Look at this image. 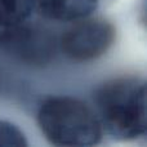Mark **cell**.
Here are the masks:
<instances>
[{"label": "cell", "mask_w": 147, "mask_h": 147, "mask_svg": "<svg viewBox=\"0 0 147 147\" xmlns=\"http://www.w3.org/2000/svg\"><path fill=\"white\" fill-rule=\"evenodd\" d=\"M1 31H3V30H0V34H1Z\"/></svg>", "instance_id": "cell-8"}, {"label": "cell", "mask_w": 147, "mask_h": 147, "mask_svg": "<svg viewBox=\"0 0 147 147\" xmlns=\"http://www.w3.org/2000/svg\"><path fill=\"white\" fill-rule=\"evenodd\" d=\"M0 44L22 63L44 66L49 63L57 51V40L49 30L23 22L16 27L3 30Z\"/></svg>", "instance_id": "cell-4"}, {"label": "cell", "mask_w": 147, "mask_h": 147, "mask_svg": "<svg viewBox=\"0 0 147 147\" xmlns=\"http://www.w3.org/2000/svg\"><path fill=\"white\" fill-rule=\"evenodd\" d=\"M115 38L116 31L110 21L89 16L74 22L61 36L58 47L74 62H90L106 54Z\"/></svg>", "instance_id": "cell-3"}, {"label": "cell", "mask_w": 147, "mask_h": 147, "mask_svg": "<svg viewBox=\"0 0 147 147\" xmlns=\"http://www.w3.org/2000/svg\"><path fill=\"white\" fill-rule=\"evenodd\" d=\"M34 9V0H0V30L22 25Z\"/></svg>", "instance_id": "cell-6"}, {"label": "cell", "mask_w": 147, "mask_h": 147, "mask_svg": "<svg viewBox=\"0 0 147 147\" xmlns=\"http://www.w3.org/2000/svg\"><path fill=\"white\" fill-rule=\"evenodd\" d=\"M34 7L51 21L75 22L93 14L98 0H34Z\"/></svg>", "instance_id": "cell-5"}, {"label": "cell", "mask_w": 147, "mask_h": 147, "mask_svg": "<svg viewBox=\"0 0 147 147\" xmlns=\"http://www.w3.org/2000/svg\"><path fill=\"white\" fill-rule=\"evenodd\" d=\"M28 145L25 133L13 123L0 120V147H26Z\"/></svg>", "instance_id": "cell-7"}, {"label": "cell", "mask_w": 147, "mask_h": 147, "mask_svg": "<svg viewBox=\"0 0 147 147\" xmlns=\"http://www.w3.org/2000/svg\"><path fill=\"white\" fill-rule=\"evenodd\" d=\"M38 124L45 140L54 146H94L103 136L96 111L69 96L44 99L38 110Z\"/></svg>", "instance_id": "cell-2"}, {"label": "cell", "mask_w": 147, "mask_h": 147, "mask_svg": "<svg viewBox=\"0 0 147 147\" xmlns=\"http://www.w3.org/2000/svg\"><path fill=\"white\" fill-rule=\"evenodd\" d=\"M94 111L111 137L133 141L146 133V84L133 76L103 83L94 92Z\"/></svg>", "instance_id": "cell-1"}]
</instances>
